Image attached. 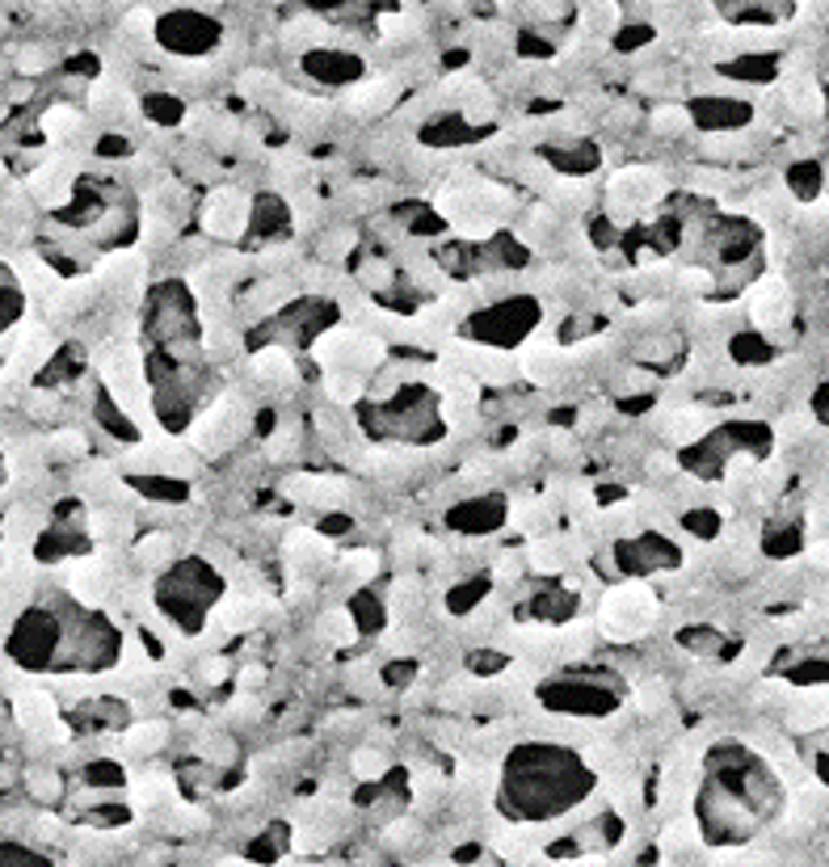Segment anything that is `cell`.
Masks as SVG:
<instances>
[{
	"label": "cell",
	"instance_id": "6da1fadb",
	"mask_svg": "<svg viewBox=\"0 0 829 867\" xmlns=\"http://www.w3.org/2000/svg\"><path fill=\"white\" fill-rule=\"evenodd\" d=\"M4 649L22 674H59V678L105 674L123 662L119 628L98 607H85L64 589H51L25 603L9 628Z\"/></svg>",
	"mask_w": 829,
	"mask_h": 867
},
{
	"label": "cell",
	"instance_id": "7a4b0ae2",
	"mask_svg": "<svg viewBox=\"0 0 829 867\" xmlns=\"http://www.w3.org/2000/svg\"><path fill=\"white\" fill-rule=\"evenodd\" d=\"M783 809V788L775 770L741 745H725L707 758V775L695 817L699 834L712 846H741L762 834Z\"/></svg>",
	"mask_w": 829,
	"mask_h": 867
},
{
	"label": "cell",
	"instance_id": "3957f363",
	"mask_svg": "<svg viewBox=\"0 0 829 867\" xmlns=\"http://www.w3.org/2000/svg\"><path fill=\"white\" fill-rule=\"evenodd\" d=\"M594 791V766L564 745H518L502 770L497 804L509 821L535 825L552 817L573 813L581 800Z\"/></svg>",
	"mask_w": 829,
	"mask_h": 867
},
{
	"label": "cell",
	"instance_id": "277c9868",
	"mask_svg": "<svg viewBox=\"0 0 829 867\" xmlns=\"http://www.w3.org/2000/svg\"><path fill=\"white\" fill-rule=\"evenodd\" d=\"M51 215L64 232H76L89 249H123L139 232V215H135L131 194L101 178H76L72 199Z\"/></svg>",
	"mask_w": 829,
	"mask_h": 867
},
{
	"label": "cell",
	"instance_id": "5b68a950",
	"mask_svg": "<svg viewBox=\"0 0 829 867\" xmlns=\"http://www.w3.org/2000/svg\"><path fill=\"white\" fill-rule=\"evenodd\" d=\"M220 598V577L202 561L177 564L173 573H165L156 582V603L173 623H181L186 632H199L202 615L211 611V603Z\"/></svg>",
	"mask_w": 829,
	"mask_h": 867
},
{
	"label": "cell",
	"instance_id": "8992f818",
	"mask_svg": "<svg viewBox=\"0 0 829 867\" xmlns=\"http://www.w3.org/2000/svg\"><path fill=\"white\" fill-rule=\"evenodd\" d=\"M657 619V598L645 586H619L606 594L603 611H598V628L610 640H636L653 628Z\"/></svg>",
	"mask_w": 829,
	"mask_h": 867
},
{
	"label": "cell",
	"instance_id": "52a82bcc",
	"mask_svg": "<svg viewBox=\"0 0 829 867\" xmlns=\"http://www.w3.org/2000/svg\"><path fill=\"white\" fill-rule=\"evenodd\" d=\"M539 699H544V708H552V712H573V716H603L619 703L615 690L598 687V683H581V678L548 683V687H539Z\"/></svg>",
	"mask_w": 829,
	"mask_h": 867
},
{
	"label": "cell",
	"instance_id": "ba28073f",
	"mask_svg": "<svg viewBox=\"0 0 829 867\" xmlns=\"http://www.w3.org/2000/svg\"><path fill=\"white\" fill-rule=\"evenodd\" d=\"M442 215L451 219L455 228H468V232H477V228H484V224H493L497 215L505 211V199L497 194V190H447L442 194Z\"/></svg>",
	"mask_w": 829,
	"mask_h": 867
},
{
	"label": "cell",
	"instance_id": "9c48e42d",
	"mask_svg": "<svg viewBox=\"0 0 829 867\" xmlns=\"http://www.w3.org/2000/svg\"><path fill=\"white\" fill-rule=\"evenodd\" d=\"M665 194V185L653 169H624L619 178L610 181V215L615 219H631L640 211H649Z\"/></svg>",
	"mask_w": 829,
	"mask_h": 867
},
{
	"label": "cell",
	"instance_id": "30bf717a",
	"mask_svg": "<svg viewBox=\"0 0 829 867\" xmlns=\"http://www.w3.org/2000/svg\"><path fill=\"white\" fill-rule=\"evenodd\" d=\"M253 203L240 190H215L206 206H202V228L211 232L215 240H236L240 232L249 228Z\"/></svg>",
	"mask_w": 829,
	"mask_h": 867
},
{
	"label": "cell",
	"instance_id": "8fae6325",
	"mask_svg": "<svg viewBox=\"0 0 829 867\" xmlns=\"http://www.w3.org/2000/svg\"><path fill=\"white\" fill-rule=\"evenodd\" d=\"M156 38L177 55H199L215 43V26L199 13H165L156 26Z\"/></svg>",
	"mask_w": 829,
	"mask_h": 867
},
{
	"label": "cell",
	"instance_id": "7c38bea8",
	"mask_svg": "<svg viewBox=\"0 0 829 867\" xmlns=\"http://www.w3.org/2000/svg\"><path fill=\"white\" fill-rule=\"evenodd\" d=\"M240 430H245V413L232 405V401H224V405H215L202 417L194 438H199L202 451H227L240 438Z\"/></svg>",
	"mask_w": 829,
	"mask_h": 867
},
{
	"label": "cell",
	"instance_id": "4fadbf2b",
	"mask_svg": "<svg viewBox=\"0 0 829 867\" xmlns=\"http://www.w3.org/2000/svg\"><path fill=\"white\" fill-rule=\"evenodd\" d=\"M535 325V307L530 304H502L493 307V312H484L477 316L472 325H468V337H480L484 329H497L489 341H509V337H523V329Z\"/></svg>",
	"mask_w": 829,
	"mask_h": 867
},
{
	"label": "cell",
	"instance_id": "5bb4252c",
	"mask_svg": "<svg viewBox=\"0 0 829 867\" xmlns=\"http://www.w3.org/2000/svg\"><path fill=\"white\" fill-rule=\"evenodd\" d=\"M787 312H792V295H787V286H783L775 274L758 282L754 295H750V316H754L758 329H775V325H783V320H787Z\"/></svg>",
	"mask_w": 829,
	"mask_h": 867
},
{
	"label": "cell",
	"instance_id": "9a60e30c",
	"mask_svg": "<svg viewBox=\"0 0 829 867\" xmlns=\"http://www.w3.org/2000/svg\"><path fill=\"white\" fill-rule=\"evenodd\" d=\"M72 185H76V178L64 169V165H38V169L30 173V190H34V199H38V203H47L51 211H59V206L72 199Z\"/></svg>",
	"mask_w": 829,
	"mask_h": 867
},
{
	"label": "cell",
	"instance_id": "2e32d148",
	"mask_svg": "<svg viewBox=\"0 0 829 867\" xmlns=\"http://www.w3.org/2000/svg\"><path fill=\"white\" fill-rule=\"evenodd\" d=\"M114 577L101 561H76L72 564V598H80L85 607H98L101 598L110 594Z\"/></svg>",
	"mask_w": 829,
	"mask_h": 867
},
{
	"label": "cell",
	"instance_id": "e0dca14e",
	"mask_svg": "<svg viewBox=\"0 0 829 867\" xmlns=\"http://www.w3.org/2000/svg\"><path fill=\"white\" fill-rule=\"evenodd\" d=\"M22 316H25V282L13 266L0 261V337L18 329Z\"/></svg>",
	"mask_w": 829,
	"mask_h": 867
},
{
	"label": "cell",
	"instance_id": "ac0fdd59",
	"mask_svg": "<svg viewBox=\"0 0 829 867\" xmlns=\"http://www.w3.org/2000/svg\"><path fill=\"white\" fill-rule=\"evenodd\" d=\"M51 354H55V337L47 329H25L13 346V367L18 375H34L38 367H47Z\"/></svg>",
	"mask_w": 829,
	"mask_h": 867
},
{
	"label": "cell",
	"instance_id": "d6986e66",
	"mask_svg": "<svg viewBox=\"0 0 829 867\" xmlns=\"http://www.w3.org/2000/svg\"><path fill=\"white\" fill-rule=\"evenodd\" d=\"M55 699H51L47 690H22L18 699H13V716H18V724L22 729H47V724H55Z\"/></svg>",
	"mask_w": 829,
	"mask_h": 867
},
{
	"label": "cell",
	"instance_id": "ffe728a7",
	"mask_svg": "<svg viewBox=\"0 0 829 867\" xmlns=\"http://www.w3.org/2000/svg\"><path fill=\"white\" fill-rule=\"evenodd\" d=\"M341 493H346V485L325 481V476H295L291 481V497H300L307 506H333V502H341Z\"/></svg>",
	"mask_w": 829,
	"mask_h": 867
},
{
	"label": "cell",
	"instance_id": "44dd1931",
	"mask_svg": "<svg viewBox=\"0 0 829 867\" xmlns=\"http://www.w3.org/2000/svg\"><path fill=\"white\" fill-rule=\"evenodd\" d=\"M396 93H401L396 80H371L362 89H350V105L358 114H379V110H388V105L396 102Z\"/></svg>",
	"mask_w": 829,
	"mask_h": 867
},
{
	"label": "cell",
	"instance_id": "7402d4cb",
	"mask_svg": "<svg viewBox=\"0 0 829 867\" xmlns=\"http://www.w3.org/2000/svg\"><path fill=\"white\" fill-rule=\"evenodd\" d=\"M261 598H227V603H220V628H227V632H249L253 623L261 619Z\"/></svg>",
	"mask_w": 829,
	"mask_h": 867
},
{
	"label": "cell",
	"instance_id": "603a6c76",
	"mask_svg": "<svg viewBox=\"0 0 829 867\" xmlns=\"http://www.w3.org/2000/svg\"><path fill=\"white\" fill-rule=\"evenodd\" d=\"M165 737H169V729H165L160 720H152V724H135V729L123 737V750L126 754H139V758H144V754H156V750L165 745Z\"/></svg>",
	"mask_w": 829,
	"mask_h": 867
},
{
	"label": "cell",
	"instance_id": "cb8c5ba5",
	"mask_svg": "<svg viewBox=\"0 0 829 867\" xmlns=\"http://www.w3.org/2000/svg\"><path fill=\"white\" fill-rule=\"evenodd\" d=\"M783 98H787L792 110H800V114H817V110H821V93H817V85L805 77L783 80Z\"/></svg>",
	"mask_w": 829,
	"mask_h": 867
},
{
	"label": "cell",
	"instance_id": "d4e9b609",
	"mask_svg": "<svg viewBox=\"0 0 829 867\" xmlns=\"http://www.w3.org/2000/svg\"><path fill=\"white\" fill-rule=\"evenodd\" d=\"M665 430H670V438H679V442H699L704 438V413L699 408H679V413H670Z\"/></svg>",
	"mask_w": 829,
	"mask_h": 867
},
{
	"label": "cell",
	"instance_id": "484cf974",
	"mask_svg": "<svg viewBox=\"0 0 829 867\" xmlns=\"http://www.w3.org/2000/svg\"><path fill=\"white\" fill-rule=\"evenodd\" d=\"M43 127H47V139L68 144V139H76V131H80V114H76V110H68V105H55V110H47Z\"/></svg>",
	"mask_w": 829,
	"mask_h": 867
},
{
	"label": "cell",
	"instance_id": "4316f807",
	"mask_svg": "<svg viewBox=\"0 0 829 867\" xmlns=\"http://www.w3.org/2000/svg\"><path fill=\"white\" fill-rule=\"evenodd\" d=\"M257 375L270 383H282V380H295V367H291V358L282 354V350H261L257 354Z\"/></svg>",
	"mask_w": 829,
	"mask_h": 867
},
{
	"label": "cell",
	"instance_id": "83f0119b",
	"mask_svg": "<svg viewBox=\"0 0 829 867\" xmlns=\"http://www.w3.org/2000/svg\"><path fill=\"white\" fill-rule=\"evenodd\" d=\"M287 552H291V561H321V556H328V543L312 531H295L287 539Z\"/></svg>",
	"mask_w": 829,
	"mask_h": 867
},
{
	"label": "cell",
	"instance_id": "f1b7e54d",
	"mask_svg": "<svg viewBox=\"0 0 829 867\" xmlns=\"http://www.w3.org/2000/svg\"><path fill=\"white\" fill-rule=\"evenodd\" d=\"M135 800H139V804H152V809H156V804H169V800H173V784L160 779V775H148V779L135 784Z\"/></svg>",
	"mask_w": 829,
	"mask_h": 867
},
{
	"label": "cell",
	"instance_id": "f546056e",
	"mask_svg": "<svg viewBox=\"0 0 829 867\" xmlns=\"http://www.w3.org/2000/svg\"><path fill=\"white\" fill-rule=\"evenodd\" d=\"M530 561L539 564V568H548V573H556V568L569 564V548H564V543H552V539H539V543L530 548Z\"/></svg>",
	"mask_w": 829,
	"mask_h": 867
},
{
	"label": "cell",
	"instance_id": "4dcf8cb0",
	"mask_svg": "<svg viewBox=\"0 0 829 867\" xmlns=\"http://www.w3.org/2000/svg\"><path fill=\"white\" fill-rule=\"evenodd\" d=\"M527 375H535V380H552V375H560V354L556 350H544V346H535V350H527Z\"/></svg>",
	"mask_w": 829,
	"mask_h": 867
},
{
	"label": "cell",
	"instance_id": "1f68e13d",
	"mask_svg": "<svg viewBox=\"0 0 829 867\" xmlns=\"http://www.w3.org/2000/svg\"><path fill=\"white\" fill-rule=\"evenodd\" d=\"M321 632H325L328 644H346V640H354V619H350V611H328L325 623H321Z\"/></svg>",
	"mask_w": 829,
	"mask_h": 867
},
{
	"label": "cell",
	"instance_id": "d6a6232c",
	"mask_svg": "<svg viewBox=\"0 0 829 867\" xmlns=\"http://www.w3.org/2000/svg\"><path fill=\"white\" fill-rule=\"evenodd\" d=\"M169 552H173L169 536H148L144 543H139V548H135V556H139V564H144V568H156V564L169 556Z\"/></svg>",
	"mask_w": 829,
	"mask_h": 867
},
{
	"label": "cell",
	"instance_id": "836d02e7",
	"mask_svg": "<svg viewBox=\"0 0 829 867\" xmlns=\"http://www.w3.org/2000/svg\"><path fill=\"white\" fill-rule=\"evenodd\" d=\"M278 181H282L287 190H303V185L312 181V165H307V160H282V165H278Z\"/></svg>",
	"mask_w": 829,
	"mask_h": 867
},
{
	"label": "cell",
	"instance_id": "e575fe53",
	"mask_svg": "<svg viewBox=\"0 0 829 867\" xmlns=\"http://www.w3.org/2000/svg\"><path fill=\"white\" fill-rule=\"evenodd\" d=\"M30 791L38 796V800H47V804H55L59 800V775L55 770H30Z\"/></svg>",
	"mask_w": 829,
	"mask_h": 867
},
{
	"label": "cell",
	"instance_id": "d590c367",
	"mask_svg": "<svg viewBox=\"0 0 829 867\" xmlns=\"http://www.w3.org/2000/svg\"><path fill=\"white\" fill-rule=\"evenodd\" d=\"M85 784H93V788H119V784H123V766L93 763L89 766V775H85Z\"/></svg>",
	"mask_w": 829,
	"mask_h": 867
},
{
	"label": "cell",
	"instance_id": "8d00e7d4",
	"mask_svg": "<svg viewBox=\"0 0 829 867\" xmlns=\"http://www.w3.org/2000/svg\"><path fill=\"white\" fill-rule=\"evenodd\" d=\"M653 127L661 131V135H679V131L691 127V119H686V110H657Z\"/></svg>",
	"mask_w": 829,
	"mask_h": 867
},
{
	"label": "cell",
	"instance_id": "74e56055",
	"mask_svg": "<svg viewBox=\"0 0 829 867\" xmlns=\"http://www.w3.org/2000/svg\"><path fill=\"white\" fill-rule=\"evenodd\" d=\"M354 770H358L362 779H379L388 766H383V754H376V750H358V754H354Z\"/></svg>",
	"mask_w": 829,
	"mask_h": 867
},
{
	"label": "cell",
	"instance_id": "f35d334b",
	"mask_svg": "<svg viewBox=\"0 0 829 867\" xmlns=\"http://www.w3.org/2000/svg\"><path fill=\"white\" fill-rule=\"evenodd\" d=\"M376 568H379V556H376V552H354V556H350V573L358 577V582L376 577Z\"/></svg>",
	"mask_w": 829,
	"mask_h": 867
},
{
	"label": "cell",
	"instance_id": "ab89813d",
	"mask_svg": "<svg viewBox=\"0 0 829 867\" xmlns=\"http://www.w3.org/2000/svg\"><path fill=\"white\" fill-rule=\"evenodd\" d=\"M808 758H813V770H817V779L829 788V745L821 750V745H808Z\"/></svg>",
	"mask_w": 829,
	"mask_h": 867
},
{
	"label": "cell",
	"instance_id": "60d3db41",
	"mask_svg": "<svg viewBox=\"0 0 829 867\" xmlns=\"http://www.w3.org/2000/svg\"><path fill=\"white\" fill-rule=\"evenodd\" d=\"M18 59H22V64H18L22 72H43V52H38V47H25Z\"/></svg>",
	"mask_w": 829,
	"mask_h": 867
},
{
	"label": "cell",
	"instance_id": "b9f144b4",
	"mask_svg": "<svg viewBox=\"0 0 829 867\" xmlns=\"http://www.w3.org/2000/svg\"><path fill=\"white\" fill-rule=\"evenodd\" d=\"M808 561L817 564V568H821V573H829V539H821V543H817V548H813V552H808Z\"/></svg>",
	"mask_w": 829,
	"mask_h": 867
},
{
	"label": "cell",
	"instance_id": "7bdbcfd3",
	"mask_svg": "<svg viewBox=\"0 0 829 867\" xmlns=\"http://www.w3.org/2000/svg\"><path fill=\"white\" fill-rule=\"evenodd\" d=\"M661 699H665V690H661V687H645V690H640V703H645L649 712H657V708H661Z\"/></svg>",
	"mask_w": 829,
	"mask_h": 867
},
{
	"label": "cell",
	"instance_id": "ee69618b",
	"mask_svg": "<svg viewBox=\"0 0 829 867\" xmlns=\"http://www.w3.org/2000/svg\"><path fill=\"white\" fill-rule=\"evenodd\" d=\"M224 669H227L224 662H202V678H206V683H220V678H224Z\"/></svg>",
	"mask_w": 829,
	"mask_h": 867
},
{
	"label": "cell",
	"instance_id": "f6af8a7d",
	"mask_svg": "<svg viewBox=\"0 0 829 867\" xmlns=\"http://www.w3.org/2000/svg\"><path fill=\"white\" fill-rule=\"evenodd\" d=\"M0 485H4V455H0Z\"/></svg>",
	"mask_w": 829,
	"mask_h": 867
}]
</instances>
